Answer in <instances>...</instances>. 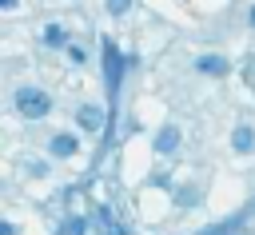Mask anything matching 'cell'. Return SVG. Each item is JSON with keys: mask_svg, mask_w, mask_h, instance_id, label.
<instances>
[{"mask_svg": "<svg viewBox=\"0 0 255 235\" xmlns=\"http://www.w3.org/2000/svg\"><path fill=\"white\" fill-rule=\"evenodd\" d=\"M16 108H20L24 116H32V119H36V116H48L52 100H48L44 92H36V88H24V92L16 96Z\"/></svg>", "mask_w": 255, "mask_h": 235, "instance_id": "1", "label": "cell"}, {"mask_svg": "<svg viewBox=\"0 0 255 235\" xmlns=\"http://www.w3.org/2000/svg\"><path fill=\"white\" fill-rule=\"evenodd\" d=\"M195 68H199V72H211V76H227V68H231V64H227L223 56H215V52H211V56H199V60H195Z\"/></svg>", "mask_w": 255, "mask_h": 235, "instance_id": "2", "label": "cell"}, {"mask_svg": "<svg viewBox=\"0 0 255 235\" xmlns=\"http://www.w3.org/2000/svg\"><path fill=\"white\" fill-rule=\"evenodd\" d=\"M175 147H179V127H175V123H167V127L155 135V151H163V155H167V151H175Z\"/></svg>", "mask_w": 255, "mask_h": 235, "instance_id": "3", "label": "cell"}, {"mask_svg": "<svg viewBox=\"0 0 255 235\" xmlns=\"http://www.w3.org/2000/svg\"><path fill=\"white\" fill-rule=\"evenodd\" d=\"M104 60H108V64H104V72H108V84L116 88V84H120V52H116L112 44H104Z\"/></svg>", "mask_w": 255, "mask_h": 235, "instance_id": "4", "label": "cell"}, {"mask_svg": "<svg viewBox=\"0 0 255 235\" xmlns=\"http://www.w3.org/2000/svg\"><path fill=\"white\" fill-rule=\"evenodd\" d=\"M231 147H235V151H251V147H255V131H251L247 123H239V127L231 131Z\"/></svg>", "mask_w": 255, "mask_h": 235, "instance_id": "5", "label": "cell"}, {"mask_svg": "<svg viewBox=\"0 0 255 235\" xmlns=\"http://www.w3.org/2000/svg\"><path fill=\"white\" fill-rule=\"evenodd\" d=\"M100 123H104V112H100V108H92V104H84V108H80V127L100 131Z\"/></svg>", "mask_w": 255, "mask_h": 235, "instance_id": "6", "label": "cell"}, {"mask_svg": "<svg viewBox=\"0 0 255 235\" xmlns=\"http://www.w3.org/2000/svg\"><path fill=\"white\" fill-rule=\"evenodd\" d=\"M44 44H48V48H64V44H68V32H64L60 24H48V28H44Z\"/></svg>", "mask_w": 255, "mask_h": 235, "instance_id": "7", "label": "cell"}, {"mask_svg": "<svg viewBox=\"0 0 255 235\" xmlns=\"http://www.w3.org/2000/svg\"><path fill=\"white\" fill-rule=\"evenodd\" d=\"M72 151H76V139L72 135H56L52 139V155H72Z\"/></svg>", "mask_w": 255, "mask_h": 235, "instance_id": "8", "label": "cell"}, {"mask_svg": "<svg viewBox=\"0 0 255 235\" xmlns=\"http://www.w3.org/2000/svg\"><path fill=\"white\" fill-rule=\"evenodd\" d=\"M128 8H131V0H108V12H112V16H124Z\"/></svg>", "mask_w": 255, "mask_h": 235, "instance_id": "9", "label": "cell"}, {"mask_svg": "<svg viewBox=\"0 0 255 235\" xmlns=\"http://www.w3.org/2000/svg\"><path fill=\"white\" fill-rule=\"evenodd\" d=\"M0 235H16V227L12 223H0Z\"/></svg>", "mask_w": 255, "mask_h": 235, "instance_id": "10", "label": "cell"}, {"mask_svg": "<svg viewBox=\"0 0 255 235\" xmlns=\"http://www.w3.org/2000/svg\"><path fill=\"white\" fill-rule=\"evenodd\" d=\"M0 8H16V0H0Z\"/></svg>", "mask_w": 255, "mask_h": 235, "instance_id": "11", "label": "cell"}, {"mask_svg": "<svg viewBox=\"0 0 255 235\" xmlns=\"http://www.w3.org/2000/svg\"><path fill=\"white\" fill-rule=\"evenodd\" d=\"M251 20H255V8H251Z\"/></svg>", "mask_w": 255, "mask_h": 235, "instance_id": "12", "label": "cell"}]
</instances>
